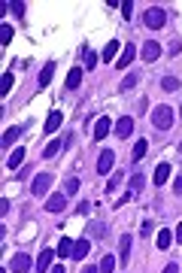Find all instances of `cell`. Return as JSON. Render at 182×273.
I'll return each instance as SVG.
<instances>
[{
    "label": "cell",
    "mask_w": 182,
    "mask_h": 273,
    "mask_svg": "<svg viewBox=\"0 0 182 273\" xmlns=\"http://www.w3.org/2000/svg\"><path fill=\"white\" fill-rule=\"evenodd\" d=\"M152 124L158 127V131H170V124H173V109L170 106H155L152 109Z\"/></svg>",
    "instance_id": "cell-1"
},
{
    "label": "cell",
    "mask_w": 182,
    "mask_h": 273,
    "mask_svg": "<svg viewBox=\"0 0 182 273\" xmlns=\"http://www.w3.org/2000/svg\"><path fill=\"white\" fill-rule=\"evenodd\" d=\"M143 22H146V28H149V30H161L164 22H167V12H164L161 6H152V9H146Z\"/></svg>",
    "instance_id": "cell-2"
},
{
    "label": "cell",
    "mask_w": 182,
    "mask_h": 273,
    "mask_svg": "<svg viewBox=\"0 0 182 273\" xmlns=\"http://www.w3.org/2000/svg\"><path fill=\"white\" fill-rule=\"evenodd\" d=\"M52 179H55L52 173H36L33 182H30V194H33V197H43V194L52 188Z\"/></svg>",
    "instance_id": "cell-3"
},
{
    "label": "cell",
    "mask_w": 182,
    "mask_h": 273,
    "mask_svg": "<svg viewBox=\"0 0 182 273\" xmlns=\"http://www.w3.org/2000/svg\"><path fill=\"white\" fill-rule=\"evenodd\" d=\"M113 131H116V137L127 140V137L134 134V119H131V116H121V119L116 121V127H113Z\"/></svg>",
    "instance_id": "cell-4"
},
{
    "label": "cell",
    "mask_w": 182,
    "mask_h": 273,
    "mask_svg": "<svg viewBox=\"0 0 182 273\" xmlns=\"http://www.w3.org/2000/svg\"><path fill=\"white\" fill-rule=\"evenodd\" d=\"M161 55H164V49H161L155 40H149V43H146V46L140 49V58H143V61H158Z\"/></svg>",
    "instance_id": "cell-5"
},
{
    "label": "cell",
    "mask_w": 182,
    "mask_h": 273,
    "mask_svg": "<svg viewBox=\"0 0 182 273\" xmlns=\"http://www.w3.org/2000/svg\"><path fill=\"white\" fill-rule=\"evenodd\" d=\"M46 210L49 212H64L67 210V194H49V200H46Z\"/></svg>",
    "instance_id": "cell-6"
},
{
    "label": "cell",
    "mask_w": 182,
    "mask_h": 273,
    "mask_svg": "<svg viewBox=\"0 0 182 273\" xmlns=\"http://www.w3.org/2000/svg\"><path fill=\"white\" fill-rule=\"evenodd\" d=\"M9 270L12 273H28L30 270V255L28 252H18L15 258H12V264H9Z\"/></svg>",
    "instance_id": "cell-7"
},
{
    "label": "cell",
    "mask_w": 182,
    "mask_h": 273,
    "mask_svg": "<svg viewBox=\"0 0 182 273\" xmlns=\"http://www.w3.org/2000/svg\"><path fill=\"white\" fill-rule=\"evenodd\" d=\"M134 55H137V46H134V43H127V46L121 49V55H119V58H116V67H119V70H124L127 64L134 61Z\"/></svg>",
    "instance_id": "cell-8"
},
{
    "label": "cell",
    "mask_w": 182,
    "mask_h": 273,
    "mask_svg": "<svg viewBox=\"0 0 182 273\" xmlns=\"http://www.w3.org/2000/svg\"><path fill=\"white\" fill-rule=\"evenodd\" d=\"M113 164H116V152H109V149H106V152H100V161H97V173H100V176H106L109 170H113Z\"/></svg>",
    "instance_id": "cell-9"
},
{
    "label": "cell",
    "mask_w": 182,
    "mask_h": 273,
    "mask_svg": "<svg viewBox=\"0 0 182 273\" xmlns=\"http://www.w3.org/2000/svg\"><path fill=\"white\" fill-rule=\"evenodd\" d=\"M131 246H134V237L124 234L121 243H119V261H121V264H127V258H131Z\"/></svg>",
    "instance_id": "cell-10"
},
{
    "label": "cell",
    "mask_w": 182,
    "mask_h": 273,
    "mask_svg": "<svg viewBox=\"0 0 182 273\" xmlns=\"http://www.w3.org/2000/svg\"><path fill=\"white\" fill-rule=\"evenodd\" d=\"M88 252H91V240H88V237H82V240L73 243V258H76V261H82Z\"/></svg>",
    "instance_id": "cell-11"
},
{
    "label": "cell",
    "mask_w": 182,
    "mask_h": 273,
    "mask_svg": "<svg viewBox=\"0 0 182 273\" xmlns=\"http://www.w3.org/2000/svg\"><path fill=\"white\" fill-rule=\"evenodd\" d=\"M113 121H109V116H103V119H97V124H94V140H103L109 131H113Z\"/></svg>",
    "instance_id": "cell-12"
},
{
    "label": "cell",
    "mask_w": 182,
    "mask_h": 273,
    "mask_svg": "<svg viewBox=\"0 0 182 273\" xmlns=\"http://www.w3.org/2000/svg\"><path fill=\"white\" fill-rule=\"evenodd\" d=\"M61 121H64V113H61V109H52L49 119H46V131H49V134H55V131L61 127Z\"/></svg>",
    "instance_id": "cell-13"
},
{
    "label": "cell",
    "mask_w": 182,
    "mask_h": 273,
    "mask_svg": "<svg viewBox=\"0 0 182 273\" xmlns=\"http://www.w3.org/2000/svg\"><path fill=\"white\" fill-rule=\"evenodd\" d=\"M167 179H170V164H158L155 173H152V182H155V185H164Z\"/></svg>",
    "instance_id": "cell-14"
},
{
    "label": "cell",
    "mask_w": 182,
    "mask_h": 273,
    "mask_svg": "<svg viewBox=\"0 0 182 273\" xmlns=\"http://www.w3.org/2000/svg\"><path fill=\"white\" fill-rule=\"evenodd\" d=\"M52 76H55V61H46L43 70H40V88H49Z\"/></svg>",
    "instance_id": "cell-15"
},
{
    "label": "cell",
    "mask_w": 182,
    "mask_h": 273,
    "mask_svg": "<svg viewBox=\"0 0 182 273\" xmlns=\"http://www.w3.org/2000/svg\"><path fill=\"white\" fill-rule=\"evenodd\" d=\"M55 252H58V258H73V240L70 237H61V243L55 246Z\"/></svg>",
    "instance_id": "cell-16"
},
{
    "label": "cell",
    "mask_w": 182,
    "mask_h": 273,
    "mask_svg": "<svg viewBox=\"0 0 182 273\" xmlns=\"http://www.w3.org/2000/svg\"><path fill=\"white\" fill-rule=\"evenodd\" d=\"M52 255H55V249H43V252H40V258H36V273H46V270H49Z\"/></svg>",
    "instance_id": "cell-17"
},
{
    "label": "cell",
    "mask_w": 182,
    "mask_h": 273,
    "mask_svg": "<svg viewBox=\"0 0 182 273\" xmlns=\"http://www.w3.org/2000/svg\"><path fill=\"white\" fill-rule=\"evenodd\" d=\"M22 161H25V149H12L9 158H6V167L15 170V167H22Z\"/></svg>",
    "instance_id": "cell-18"
},
{
    "label": "cell",
    "mask_w": 182,
    "mask_h": 273,
    "mask_svg": "<svg viewBox=\"0 0 182 273\" xmlns=\"http://www.w3.org/2000/svg\"><path fill=\"white\" fill-rule=\"evenodd\" d=\"M82 85V67H73L67 73V88H79Z\"/></svg>",
    "instance_id": "cell-19"
},
{
    "label": "cell",
    "mask_w": 182,
    "mask_h": 273,
    "mask_svg": "<svg viewBox=\"0 0 182 273\" xmlns=\"http://www.w3.org/2000/svg\"><path fill=\"white\" fill-rule=\"evenodd\" d=\"M85 231H88V237H97V240H100V237H106V225L103 222H91Z\"/></svg>",
    "instance_id": "cell-20"
},
{
    "label": "cell",
    "mask_w": 182,
    "mask_h": 273,
    "mask_svg": "<svg viewBox=\"0 0 182 273\" xmlns=\"http://www.w3.org/2000/svg\"><path fill=\"white\" fill-rule=\"evenodd\" d=\"M64 146H67V143H61V140H52V143L46 146V152H43V158H55V155H58V152L64 149Z\"/></svg>",
    "instance_id": "cell-21"
},
{
    "label": "cell",
    "mask_w": 182,
    "mask_h": 273,
    "mask_svg": "<svg viewBox=\"0 0 182 273\" xmlns=\"http://www.w3.org/2000/svg\"><path fill=\"white\" fill-rule=\"evenodd\" d=\"M18 137H22V127H9V131L3 134V149H9V146H12Z\"/></svg>",
    "instance_id": "cell-22"
},
{
    "label": "cell",
    "mask_w": 182,
    "mask_h": 273,
    "mask_svg": "<svg viewBox=\"0 0 182 273\" xmlns=\"http://www.w3.org/2000/svg\"><path fill=\"white\" fill-rule=\"evenodd\" d=\"M116 55H119V43H116V40H109V43H106V49H103V55H100V58H103V61H113Z\"/></svg>",
    "instance_id": "cell-23"
},
{
    "label": "cell",
    "mask_w": 182,
    "mask_h": 273,
    "mask_svg": "<svg viewBox=\"0 0 182 273\" xmlns=\"http://www.w3.org/2000/svg\"><path fill=\"white\" fill-rule=\"evenodd\" d=\"M173 243V234L170 231H158V249H170Z\"/></svg>",
    "instance_id": "cell-24"
},
{
    "label": "cell",
    "mask_w": 182,
    "mask_h": 273,
    "mask_svg": "<svg viewBox=\"0 0 182 273\" xmlns=\"http://www.w3.org/2000/svg\"><path fill=\"white\" fill-rule=\"evenodd\" d=\"M179 85H182V82H179L176 76H164V79H161V88H164V91H179Z\"/></svg>",
    "instance_id": "cell-25"
},
{
    "label": "cell",
    "mask_w": 182,
    "mask_h": 273,
    "mask_svg": "<svg viewBox=\"0 0 182 273\" xmlns=\"http://www.w3.org/2000/svg\"><path fill=\"white\" fill-rule=\"evenodd\" d=\"M137 82H140V76H137V73H127V76L121 79V85H119V88H121V91H131Z\"/></svg>",
    "instance_id": "cell-26"
},
{
    "label": "cell",
    "mask_w": 182,
    "mask_h": 273,
    "mask_svg": "<svg viewBox=\"0 0 182 273\" xmlns=\"http://www.w3.org/2000/svg\"><path fill=\"white\" fill-rule=\"evenodd\" d=\"M146 149H149V143H146V140H137V146H134V152H131V158H134V161H140V158L146 155Z\"/></svg>",
    "instance_id": "cell-27"
},
{
    "label": "cell",
    "mask_w": 182,
    "mask_h": 273,
    "mask_svg": "<svg viewBox=\"0 0 182 273\" xmlns=\"http://www.w3.org/2000/svg\"><path fill=\"white\" fill-rule=\"evenodd\" d=\"M121 176H124V173H113V176H109V182H106V194H113V191L121 185Z\"/></svg>",
    "instance_id": "cell-28"
},
{
    "label": "cell",
    "mask_w": 182,
    "mask_h": 273,
    "mask_svg": "<svg viewBox=\"0 0 182 273\" xmlns=\"http://www.w3.org/2000/svg\"><path fill=\"white\" fill-rule=\"evenodd\" d=\"M76 191H79V179H76V176H70V179L64 182V194L70 197V194H76Z\"/></svg>",
    "instance_id": "cell-29"
},
{
    "label": "cell",
    "mask_w": 182,
    "mask_h": 273,
    "mask_svg": "<svg viewBox=\"0 0 182 273\" xmlns=\"http://www.w3.org/2000/svg\"><path fill=\"white\" fill-rule=\"evenodd\" d=\"M116 270V258L113 255H103V261H100V273H113Z\"/></svg>",
    "instance_id": "cell-30"
},
{
    "label": "cell",
    "mask_w": 182,
    "mask_h": 273,
    "mask_svg": "<svg viewBox=\"0 0 182 273\" xmlns=\"http://www.w3.org/2000/svg\"><path fill=\"white\" fill-rule=\"evenodd\" d=\"M9 40H12V28L0 25V46H9Z\"/></svg>",
    "instance_id": "cell-31"
},
{
    "label": "cell",
    "mask_w": 182,
    "mask_h": 273,
    "mask_svg": "<svg viewBox=\"0 0 182 273\" xmlns=\"http://www.w3.org/2000/svg\"><path fill=\"white\" fill-rule=\"evenodd\" d=\"M12 88V73H3V79H0V94H6Z\"/></svg>",
    "instance_id": "cell-32"
},
{
    "label": "cell",
    "mask_w": 182,
    "mask_h": 273,
    "mask_svg": "<svg viewBox=\"0 0 182 273\" xmlns=\"http://www.w3.org/2000/svg\"><path fill=\"white\" fill-rule=\"evenodd\" d=\"M94 64H97V55L85 49V70H94Z\"/></svg>",
    "instance_id": "cell-33"
},
{
    "label": "cell",
    "mask_w": 182,
    "mask_h": 273,
    "mask_svg": "<svg viewBox=\"0 0 182 273\" xmlns=\"http://www.w3.org/2000/svg\"><path fill=\"white\" fill-rule=\"evenodd\" d=\"M140 188H143V176L134 173V176H131V191H140Z\"/></svg>",
    "instance_id": "cell-34"
},
{
    "label": "cell",
    "mask_w": 182,
    "mask_h": 273,
    "mask_svg": "<svg viewBox=\"0 0 182 273\" xmlns=\"http://www.w3.org/2000/svg\"><path fill=\"white\" fill-rule=\"evenodd\" d=\"M121 15H124V18L134 15V3H131V0H124V3H121Z\"/></svg>",
    "instance_id": "cell-35"
},
{
    "label": "cell",
    "mask_w": 182,
    "mask_h": 273,
    "mask_svg": "<svg viewBox=\"0 0 182 273\" xmlns=\"http://www.w3.org/2000/svg\"><path fill=\"white\" fill-rule=\"evenodd\" d=\"M9 6H12L15 15H25V3H22V0H15V3H9Z\"/></svg>",
    "instance_id": "cell-36"
},
{
    "label": "cell",
    "mask_w": 182,
    "mask_h": 273,
    "mask_svg": "<svg viewBox=\"0 0 182 273\" xmlns=\"http://www.w3.org/2000/svg\"><path fill=\"white\" fill-rule=\"evenodd\" d=\"M88 210H91V204H88V200H82V204H79V207H76V212H79V215H85V212H88Z\"/></svg>",
    "instance_id": "cell-37"
},
{
    "label": "cell",
    "mask_w": 182,
    "mask_h": 273,
    "mask_svg": "<svg viewBox=\"0 0 182 273\" xmlns=\"http://www.w3.org/2000/svg\"><path fill=\"white\" fill-rule=\"evenodd\" d=\"M6 212H9V200L3 197V200H0V215H6Z\"/></svg>",
    "instance_id": "cell-38"
},
{
    "label": "cell",
    "mask_w": 182,
    "mask_h": 273,
    "mask_svg": "<svg viewBox=\"0 0 182 273\" xmlns=\"http://www.w3.org/2000/svg\"><path fill=\"white\" fill-rule=\"evenodd\" d=\"M179 52H182V43H179V40H176V43H170V55H179Z\"/></svg>",
    "instance_id": "cell-39"
},
{
    "label": "cell",
    "mask_w": 182,
    "mask_h": 273,
    "mask_svg": "<svg viewBox=\"0 0 182 273\" xmlns=\"http://www.w3.org/2000/svg\"><path fill=\"white\" fill-rule=\"evenodd\" d=\"M173 188H176V194H182V176H176V182H173Z\"/></svg>",
    "instance_id": "cell-40"
},
{
    "label": "cell",
    "mask_w": 182,
    "mask_h": 273,
    "mask_svg": "<svg viewBox=\"0 0 182 273\" xmlns=\"http://www.w3.org/2000/svg\"><path fill=\"white\" fill-rule=\"evenodd\" d=\"M173 237H176V240H179V243H182V222H179V225H176V231H173Z\"/></svg>",
    "instance_id": "cell-41"
},
{
    "label": "cell",
    "mask_w": 182,
    "mask_h": 273,
    "mask_svg": "<svg viewBox=\"0 0 182 273\" xmlns=\"http://www.w3.org/2000/svg\"><path fill=\"white\" fill-rule=\"evenodd\" d=\"M161 273H179V267H176V264H167V267H164Z\"/></svg>",
    "instance_id": "cell-42"
},
{
    "label": "cell",
    "mask_w": 182,
    "mask_h": 273,
    "mask_svg": "<svg viewBox=\"0 0 182 273\" xmlns=\"http://www.w3.org/2000/svg\"><path fill=\"white\" fill-rule=\"evenodd\" d=\"M82 273H100V267H82Z\"/></svg>",
    "instance_id": "cell-43"
},
{
    "label": "cell",
    "mask_w": 182,
    "mask_h": 273,
    "mask_svg": "<svg viewBox=\"0 0 182 273\" xmlns=\"http://www.w3.org/2000/svg\"><path fill=\"white\" fill-rule=\"evenodd\" d=\"M52 273H67V270H64V264H58V267H52Z\"/></svg>",
    "instance_id": "cell-44"
},
{
    "label": "cell",
    "mask_w": 182,
    "mask_h": 273,
    "mask_svg": "<svg viewBox=\"0 0 182 273\" xmlns=\"http://www.w3.org/2000/svg\"><path fill=\"white\" fill-rule=\"evenodd\" d=\"M179 116H182V106H179Z\"/></svg>",
    "instance_id": "cell-45"
}]
</instances>
